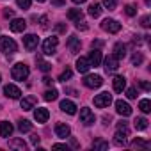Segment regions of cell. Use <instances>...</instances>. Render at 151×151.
Instances as JSON below:
<instances>
[{
  "label": "cell",
  "mask_w": 151,
  "mask_h": 151,
  "mask_svg": "<svg viewBox=\"0 0 151 151\" xmlns=\"http://www.w3.org/2000/svg\"><path fill=\"white\" fill-rule=\"evenodd\" d=\"M29 66L27 64H23V62H18V64H14L13 66V69H11V75H13V78L14 80H18V82H23V80H27V77H29Z\"/></svg>",
  "instance_id": "obj_1"
},
{
  "label": "cell",
  "mask_w": 151,
  "mask_h": 151,
  "mask_svg": "<svg viewBox=\"0 0 151 151\" xmlns=\"http://www.w3.org/2000/svg\"><path fill=\"white\" fill-rule=\"evenodd\" d=\"M0 50H2L6 55H13L18 50V45L14 43V39H11L9 36H2L0 37Z\"/></svg>",
  "instance_id": "obj_2"
},
{
  "label": "cell",
  "mask_w": 151,
  "mask_h": 151,
  "mask_svg": "<svg viewBox=\"0 0 151 151\" xmlns=\"http://www.w3.org/2000/svg\"><path fill=\"white\" fill-rule=\"evenodd\" d=\"M57 46H59V39H57L55 36L46 37L45 43H43V53H45V55H53L55 50H57Z\"/></svg>",
  "instance_id": "obj_3"
},
{
  "label": "cell",
  "mask_w": 151,
  "mask_h": 151,
  "mask_svg": "<svg viewBox=\"0 0 151 151\" xmlns=\"http://www.w3.org/2000/svg\"><path fill=\"white\" fill-rule=\"evenodd\" d=\"M112 103V94L110 93H100L98 96H94V107L98 109H105Z\"/></svg>",
  "instance_id": "obj_4"
},
{
  "label": "cell",
  "mask_w": 151,
  "mask_h": 151,
  "mask_svg": "<svg viewBox=\"0 0 151 151\" xmlns=\"http://www.w3.org/2000/svg\"><path fill=\"white\" fill-rule=\"evenodd\" d=\"M94 121H96V117H94V114H93L91 109H87V107L80 109V123L82 124L91 126V124H94Z\"/></svg>",
  "instance_id": "obj_5"
},
{
  "label": "cell",
  "mask_w": 151,
  "mask_h": 151,
  "mask_svg": "<svg viewBox=\"0 0 151 151\" xmlns=\"http://www.w3.org/2000/svg\"><path fill=\"white\" fill-rule=\"evenodd\" d=\"M103 84V78L100 77V75H87V77L84 78V86L89 87V89H96Z\"/></svg>",
  "instance_id": "obj_6"
},
{
  "label": "cell",
  "mask_w": 151,
  "mask_h": 151,
  "mask_svg": "<svg viewBox=\"0 0 151 151\" xmlns=\"http://www.w3.org/2000/svg\"><path fill=\"white\" fill-rule=\"evenodd\" d=\"M101 29H103L105 32L116 34V32H119V30H121V23H119V22H116V20H112V18H107V20L101 23Z\"/></svg>",
  "instance_id": "obj_7"
},
{
  "label": "cell",
  "mask_w": 151,
  "mask_h": 151,
  "mask_svg": "<svg viewBox=\"0 0 151 151\" xmlns=\"http://www.w3.org/2000/svg\"><path fill=\"white\" fill-rule=\"evenodd\" d=\"M37 43H39V37H37L36 34H27V36L23 37V46H25L29 52L36 50V48H37Z\"/></svg>",
  "instance_id": "obj_8"
},
{
  "label": "cell",
  "mask_w": 151,
  "mask_h": 151,
  "mask_svg": "<svg viewBox=\"0 0 151 151\" xmlns=\"http://www.w3.org/2000/svg\"><path fill=\"white\" fill-rule=\"evenodd\" d=\"M119 68V59L112 53V55H109L107 59H105V71L107 73H112V71H116Z\"/></svg>",
  "instance_id": "obj_9"
},
{
  "label": "cell",
  "mask_w": 151,
  "mask_h": 151,
  "mask_svg": "<svg viewBox=\"0 0 151 151\" xmlns=\"http://www.w3.org/2000/svg\"><path fill=\"white\" fill-rule=\"evenodd\" d=\"M4 94H6L7 98H11V100H18V98L22 96V91H20V87H16V86H13V84H7V86L4 87Z\"/></svg>",
  "instance_id": "obj_10"
},
{
  "label": "cell",
  "mask_w": 151,
  "mask_h": 151,
  "mask_svg": "<svg viewBox=\"0 0 151 151\" xmlns=\"http://www.w3.org/2000/svg\"><path fill=\"white\" fill-rule=\"evenodd\" d=\"M116 110H117V114L123 116V117H128V116L132 114V107H130L126 101H123V100H117V101H116Z\"/></svg>",
  "instance_id": "obj_11"
},
{
  "label": "cell",
  "mask_w": 151,
  "mask_h": 151,
  "mask_svg": "<svg viewBox=\"0 0 151 151\" xmlns=\"http://www.w3.org/2000/svg\"><path fill=\"white\" fill-rule=\"evenodd\" d=\"M60 110L69 114V116H73V114H77V105H75L71 100H62L60 101Z\"/></svg>",
  "instance_id": "obj_12"
},
{
  "label": "cell",
  "mask_w": 151,
  "mask_h": 151,
  "mask_svg": "<svg viewBox=\"0 0 151 151\" xmlns=\"http://www.w3.org/2000/svg\"><path fill=\"white\" fill-rule=\"evenodd\" d=\"M55 133H57V137L66 139V137H69L71 128H69L68 124H64V123H57V124H55Z\"/></svg>",
  "instance_id": "obj_13"
},
{
  "label": "cell",
  "mask_w": 151,
  "mask_h": 151,
  "mask_svg": "<svg viewBox=\"0 0 151 151\" xmlns=\"http://www.w3.org/2000/svg\"><path fill=\"white\" fill-rule=\"evenodd\" d=\"M25 29H27V22L23 18H14L11 22V30L13 32H23Z\"/></svg>",
  "instance_id": "obj_14"
},
{
  "label": "cell",
  "mask_w": 151,
  "mask_h": 151,
  "mask_svg": "<svg viewBox=\"0 0 151 151\" xmlns=\"http://www.w3.org/2000/svg\"><path fill=\"white\" fill-rule=\"evenodd\" d=\"M87 60H89V64H91V66H94V68H96V66H100V64H101V52H100L98 48H94V50L89 53Z\"/></svg>",
  "instance_id": "obj_15"
},
{
  "label": "cell",
  "mask_w": 151,
  "mask_h": 151,
  "mask_svg": "<svg viewBox=\"0 0 151 151\" xmlns=\"http://www.w3.org/2000/svg\"><path fill=\"white\" fill-rule=\"evenodd\" d=\"M80 37H77V36H71L69 39H68V48L71 50V53H78L80 52Z\"/></svg>",
  "instance_id": "obj_16"
},
{
  "label": "cell",
  "mask_w": 151,
  "mask_h": 151,
  "mask_svg": "<svg viewBox=\"0 0 151 151\" xmlns=\"http://www.w3.org/2000/svg\"><path fill=\"white\" fill-rule=\"evenodd\" d=\"M48 117H50V114H48L46 109H41V107H39V109L34 110V119H36L37 123H46Z\"/></svg>",
  "instance_id": "obj_17"
},
{
  "label": "cell",
  "mask_w": 151,
  "mask_h": 151,
  "mask_svg": "<svg viewBox=\"0 0 151 151\" xmlns=\"http://www.w3.org/2000/svg\"><path fill=\"white\" fill-rule=\"evenodd\" d=\"M13 124L9 123V121H2V123H0V137H11V133H13Z\"/></svg>",
  "instance_id": "obj_18"
},
{
  "label": "cell",
  "mask_w": 151,
  "mask_h": 151,
  "mask_svg": "<svg viewBox=\"0 0 151 151\" xmlns=\"http://www.w3.org/2000/svg\"><path fill=\"white\" fill-rule=\"evenodd\" d=\"M112 86H114V91H116V93H123L124 87H126V78H124V77H114Z\"/></svg>",
  "instance_id": "obj_19"
},
{
  "label": "cell",
  "mask_w": 151,
  "mask_h": 151,
  "mask_svg": "<svg viewBox=\"0 0 151 151\" xmlns=\"http://www.w3.org/2000/svg\"><path fill=\"white\" fill-rule=\"evenodd\" d=\"M89 68H91V64H89L87 57H80V59L77 60V69H78L80 73H87V71H89Z\"/></svg>",
  "instance_id": "obj_20"
},
{
  "label": "cell",
  "mask_w": 151,
  "mask_h": 151,
  "mask_svg": "<svg viewBox=\"0 0 151 151\" xmlns=\"http://www.w3.org/2000/svg\"><path fill=\"white\" fill-rule=\"evenodd\" d=\"M36 105V96H25L22 100V109L23 110H32Z\"/></svg>",
  "instance_id": "obj_21"
},
{
  "label": "cell",
  "mask_w": 151,
  "mask_h": 151,
  "mask_svg": "<svg viewBox=\"0 0 151 151\" xmlns=\"http://www.w3.org/2000/svg\"><path fill=\"white\" fill-rule=\"evenodd\" d=\"M114 55H116L117 59H124V55H126V45L116 43V45H114Z\"/></svg>",
  "instance_id": "obj_22"
},
{
  "label": "cell",
  "mask_w": 151,
  "mask_h": 151,
  "mask_svg": "<svg viewBox=\"0 0 151 151\" xmlns=\"http://www.w3.org/2000/svg\"><path fill=\"white\" fill-rule=\"evenodd\" d=\"M126 137H128V133L117 130L116 135H114V144H116V146H124V144H126Z\"/></svg>",
  "instance_id": "obj_23"
},
{
  "label": "cell",
  "mask_w": 151,
  "mask_h": 151,
  "mask_svg": "<svg viewBox=\"0 0 151 151\" xmlns=\"http://www.w3.org/2000/svg\"><path fill=\"white\" fill-rule=\"evenodd\" d=\"M9 147H11V149L25 151V149H27V144L23 142V139H13V140H9Z\"/></svg>",
  "instance_id": "obj_24"
},
{
  "label": "cell",
  "mask_w": 151,
  "mask_h": 151,
  "mask_svg": "<svg viewBox=\"0 0 151 151\" xmlns=\"http://www.w3.org/2000/svg\"><path fill=\"white\" fill-rule=\"evenodd\" d=\"M68 18L73 20V22H80V20L84 18V13H82L80 9H69V11H68Z\"/></svg>",
  "instance_id": "obj_25"
},
{
  "label": "cell",
  "mask_w": 151,
  "mask_h": 151,
  "mask_svg": "<svg viewBox=\"0 0 151 151\" xmlns=\"http://www.w3.org/2000/svg\"><path fill=\"white\" fill-rule=\"evenodd\" d=\"M30 128H32V123L30 121H27V119H20L18 121V130L23 133V132H30Z\"/></svg>",
  "instance_id": "obj_26"
},
{
  "label": "cell",
  "mask_w": 151,
  "mask_h": 151,
  "mask_svg": "<svg viewBox=\"0 0 151 151\" xmlns=\"http://www.w3.org/2000/svg\"><path fill=\"white\" fill-rule=\"evenodd\" d=\"M89 14H91L93 18H98V16L101 14V6H100V4H93V6H89Z\"/></svg>",
  "instance_id": "obj_27"
},
{
  "label": "cell",
  "mask_w": 151,
  "mask_h": 151,
  "mask_svg": "<svg viewBox=\"0 0 151 151\" xmlns=\"http://www.w3.org/2000/svg\"><path fill=\"white\" fill-rule=\"evenodd\" d=\"M133 123H135V128L137 130H146L147 128V119L146 117H137Z\"/></svg>",
  "instance_id": "obj_28"
},
{
  "label": "cell",
  "mask_w": 151,
  "mask_h": 151,
  "mask_svg": "<svg viewBox=\"0 0 151 151\" xmlns=\"http://www.w3.org/2000/svg\"><path fill=\"white\" fill-rule=\"evenodd\" d=\"M139 109H140L144 114L151 112V101H149V100H140V103H139Z\"/></svg>",
  "instance_id": "obj_29"
},
{
  "label": "cell",
  "mask_w": 151,
  "mask_h": 151,
  "mask_svg": "<svg viewBox=\"0 0 151 151\" xmlns=\"http://www.w3.org/2000/svg\"><path fill=\"white\" fill-rule=\"evenodd\" d=\"M57 94H59V93H57L55 89H48V91L45 93V96H43V98H45L46 101H53V100H57Z\"/></svg>",
  "instance_id": "obj_30"
},
{
  "label": "cell",
  "mask_w": 151,
  "mask_h": 151,
  "mask_svg": "<svg viewBox=\"0 0 151 151\" xmlns=\"http://www.w3.org/2000/svg\"><path fill=\"white\" fill-rule=\"evenodd\" d=\"M93 149H109V142H105V140L98 139V140H94V142H93Z\"/></svg>",
  "instance_id": "obj_31"
},
{
  "label": "cell",
  "mask_w": 151,
  "mask_h": 151,
  "mask_svg": "<svg viewBox=\"0 0 151 151\" xmlns=\"http://www.w3.org/2000/svg\"><path fill=\"white\" fill-rule=\"evenodd\" d=\"M71 75H73V71H71L69 68H66V69H64V71L60 73L59 80H60V82H66V80H69V78H71Z\"/></svg>",
  "instance_id": "obj_32"
},
{
  "label": "cell",
  "mask_w": 151,
  "mask_h": 151,
  "mask_svg": "<svg viewBox=\"0 0 151 151\" xmlns=\"http://www.w3.org/2000/svg\"><path fill=\"white\" fill-rule=\"evenodd\" d=\"M37 64H39V69H41V71H45V73L52 69V64H50V62H45L43 59H37Z\"/></svg>",
  "instance_id": "obj_33"
},
{
  "label": "cell",
  "mask_w": 151,
  "mask_h": 151,
  "mask_svg": "<svg viewBox=\"0 0 151 151\" xmlns=\"http://www.w3.org/2000/svg\"><path fill=\"white\" fill-rule=\"evenodd\" d=\"M132 147H144V149H147V147H149V142H144V140H140V139H135V140L132 142Z\"/></svg>",
  "instance_id": "obj_34"
},
{
  "label": "cell",
  "mask_w": 151,
  "mask_h": 151,
  "mask_svg": "<svg viewBox=\"0 0 151 151\" xmlns=\"http://www.w3.org/2000/svg\"><path fill=\"white\" fill-rule=\"evenodd\" d=\"M142 60H144L142 53H140V52H135V53H133V57H132V62H133V66H139Z\"/></svg>",
  "instance_id": "obj_35"
},
{
  "label": "cell",
  "mask_w": 151,
  "mask_h": 151,
  "mask_svg": "<svg viewBox=\"0 0 151 151\" xmlns=\"http://www.w3.org/2000/svg\"><path fill=\"white\" fill-rule=\"evenodd\" d=\"M103 6H105L109 11H112V9H116V6H117V0H103Z\"/></svg>",
  "instance_id": "obj_36"
},
{
  "label": "cell",
  "mask_w": 151,
  "mask_h": 151,
  "mask_svg": "<svg viewBox=\"0 0 151 151\" xmlns=\"http://www.w3.org/2000/svg\"><path fill=\"white\" fill-rule=\"evenodd\" d=\"M16 4H18V7H22V9H29L30 4H32V0H16Z\"/></svg>",
  "instance_id": "obj_37"
},
{
  "label": "cell",
  "mask_w": 151,
  "mask_h": 151,
  "mask_svg": "<svg viewBox=\"0 0 151 151\" xmlns=\"http://www.w3.org/2000/svg\"><path fill=\"white\" fill-rule=\"evenodd\" d=\"M124 13H126L128 16H135V14H137V9H135V6H132V4H128V6L124 7Z\"/></svg>",
  "instance_id": "obj_38"
},
{
  "label": "cell",
  "mask_w": 151,
  "mask_h": 151,
  "mask_svg": "<svg viewBox=\"0 0 151 151\" xmlns=\"http://www.w3.org/2000/svg\"><path fill=\"white\" fill-rule=\"evenodd\" d=\"M149 22H151V18H149V16H144V18L140 20V25H142L144 29H149V25H151Z\"/></svg>",
  "instance_id": "obj_39"
},
{
  "label": "cell",
  "mask_w": 151,
  "mask_h": 151,
  "mask_svg": "<svg viewBox=\"0 0 151 151\" xmlns=\"http://www.w3.org/2000/svg\"><path fill=\"white\" fill-rule=\"evenodd\" d=\"M126 96H128L130 100H135V98H137V91H135L133 87H130V89L126 91Z\"/></svg>",
  "instance_id": "obj_40"
},
{
  "label": "cell",
  "mask_w": 151,
  "mask_h": 151,
  "mask_svg": "<svg viewBox=\"0 0 151 151\" xmlns=\"http://www.w3.org/2000/svg\"><path fill=\"white\" fill-rule=\"evenodd\" d=\"M77 29H78V30H87L86 22H77Z\"/></svg>",
  "instance_id": "obj_41"
},
{
  "label": "cell",
  "mask_w": 151,
  "mask_h": 151,
  "mask_svg": "<svg viewBox=\"0 0 151 151\" xmlns=\"http://www.w3.org/2000/svg\"><path fill=\"white\" fill-rule=\"evenodd\" d=\"M139 86H140L144 91H149V89H151V84H149V82H139Z\"/></svg>",
  "instance_id": "obj_42"
},
{
  "label": "cell",
  "mask_w": 151,
  "mask_h": 151,
  "mask_svg": "<svg viewBox=\"0 0 151 151\" xmlns=\"http://www.w3.org/2000/svg\"><path fill=\"white\" fill-rule=\"evenodd\" d=\"M55 30L57 32H66V25L64 23H59V25H55Z\"/></svg>",
  "instance_id": "obj_43"
},
{
  "label": "cell",
  "mask_w": 151,
  "mask_h": 151,
  "mask_svg": "<svg viewBox=\"0 0 151 151\" xmlns=\"http://www.w3.org/2000/svg\"><path fill=\"white\" fill-rule=\"evenodd\" d=\"M39 140H41V139H39L37 135H32V137H30V142H32L34 146H37V144H39Z\"/></svg>",
  "instance_id": "obj_44"
},
{
  "label": "cell",
  "mask_w": 151,
  "mask_h": 151,
  "mask_svg": "<svg viewBox=\"0 0 151 151\" xmlns=\"http://www.w3.org/2000/svg\"><path fill=\"white\" fill-rule=\"evenodd\" d=\"M52 4H53V6H64L66 0H52Z\"/></svg>",
  "instance_id": "obj_45"
},
{
  "label": "cell",
  "mask_w": 151,
  "mask_h": 151,
  "mask_svg": "<svg viewBox=\"0 0 151 151\" xmlns=\"http://www.w3.org/2000/svg\"><path fill=\"white\" fill-rule=\"evenodd\" d=\"M53 149H66V151H68V146H66V144H55Z\"/></svg>",
  "instance_id": "obj_46"
},
{
  "label": "cell",
  "mask_w": 151,
  "mask_h": 151,
  "mask_svg": "<svg viewBox=\"0 0 151 151\" xmlns=\"http://www.w3.org/2000/svg\"><path fill=\"white\" fill-rule=\"evenodd\" d=\"M13 14H14V13H13L11 9H6V11H4V16H6V18H11Z\"/></svg>",
  "instance_id": "obj_47"
},
{
  "label": "cell",
  "mask_w": 151,
  "mask_h": 151,
  "mask_svg": "<svg viewBox=\"0 0 151 151\" xmlns=\"http://www.w3.org/2000/svg\"><path fill=\"white\" fill-rule=\"evenodd\" d=\"M43 82H45L46 86H52V84H53V80H52L50 77H45V78H43Z\"/></svg>",
  "instance_id": "obj_48"
},
{
  "label": "cell",
  "mask_w": 151,
  "mask_h": 151,
  "mask_svg": "<svg viewBox=\"0 0 151 151\" xmlns=\"http://www.w3.org/2000/svg\"><path fill=\"white\" fill-rule=\"evenodd\" d=\"M46 22H48V20H46V16H43V18H41V27H43V29H46V27H48V25H46Z\"/></svg>",
  "instance_id": "obj_49"
},
{
  "label": "cell",
  "mask_w": 151,
  "mask_h": 151,
  "mask_svg": "<svg viewBox=\"0 0 151 151\" xmlns=\"http://www.w3.org/2000/svg\"><path fill=\"white\" fill-rule=\"evenodd\" d=\"M73 2H75V4H84L86 0H73Z\"/></svg>",
  "instance_id": "obj_50"
},
{
  "label": "cell",
  "mask_w": 151,
  "mask_h": 151,
  "mask_svg": "<svg viewBox=\"0 0 151 151\" xmlns=\"http://www.w3.org/2000/svg\"><path fill=\"white\" fill-rule=\"evenodd\" d=\"M37 2H45V0H37Z\"/></svg>",
  "instance_id": "obj_51"
},
{
  "label": "cell",
  "mask_w": 151,
  "mask_h": 151,
  "mask_svg": "<svg viewBox=\"0 0 151 151\" xmlns=\"http://www.w3.org/2000/svg\"><path fill=\"white\" fill-rule=\"evenodd\" d=\"M0 80H2V77H0Z\"/></svg>",
  "instance_id": "obj_52"
}]
</instances>
